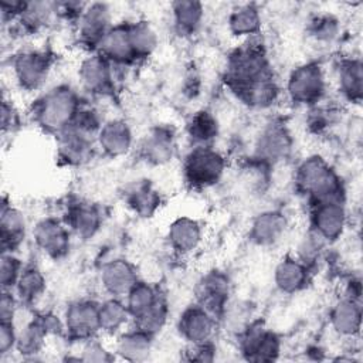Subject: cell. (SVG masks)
I'll list each match as a JSON object with an SVG mask.
<instances>
[{
  "label": "cell",
  "mask_w": 363,
  "mask_h": 363,
  "mask_svg": "<svg viewBox=\"0 0 363 363\" xmlns=\"http://www.w3.org/2000/svg\"><path fill=\"white\" fill-rule=\"evenodd\" d=\"M299 183L319 199L336 194L337 180L329 167L318 157L308 159L299 169Z\"/></svg>",
  "instance_id": "cell-1"
},
{
  "label": "cell",
  "mask_w": 363,
  "mask_h": 363,
  "mask_svg": "<svg viewBox=\"0 0 363 363\" xmlns=\"http://www.w3.org/2000/svg\"><path fill=\"white\" fill-rule=\"evenodd\" d=\"M75 112V98L69 89H55L48 94L41 105V119L51 128L65 126Z\"/></svg>",
  "instance_id": "cell-2"
},
{
  "label": "cell",
  "mask_w": 363,
  "mask_h": 363,
  "mask_svg": "<svg viewBox=\"0 0 363 363\" xmlns=\"http://www.w3.org/2000/svg\"><path fill=\"white\" fill-rule=\"evenodd\" d=\"M323 91V77L316 65H305L295 69L289 79V92L299 102H312Z\"/></svg>",
  "instance_id": "cell-3"
},
{
  "label": "cell",
  "mask_w": 363,
  "mask_h": 363,
  "mask_svg": "<svg viewBox=\"0 0 363 363\" xmlns=\"http://www.w3.org/2000/svg\"><path fill=\"white\" fill-rule=\"evenodd\" d=\"M223 172V159L208 149H197L187 162V173L196 183H213Z\"/></svg>",
  "instance_id": "cell-4"
},
{
  "label": "cell",
  "mask_w": 363,
  "mask_h": 363,
  "mask_svg": "<svg viewBox=\"0 0 363 363\" xmlns=\"http://www.w3.org/2000/svg\"><path fill=\"white\" fill-rule=\"evenodd\" d=\"M102 281L105 288L115 295L129 292L135 284L136 277L132 267L125 261H113L104 268Z\"/></svg>",
  "instance_id": "cell-5"
},
{
  "label": "cell",
  "mask_w": 363,
  "mask_h": 363,
  "mask_svg": "<svg viewBox=\"0 0 363 363\" xmlns=\"http://www.w3.org/2000/svg\"><path fill=\"white\" fill-rule=\"evenodd\" d=\"M67 326L77 335H88L99 325V309L89 302H78L67 311Z\"/></svg>",
  "instance_id": "cell-6"
},
{
  "label": "cell",
  "mask_w": 363,
  "mask_h": 363,
  "mask_svg": "<svg viewBox=\"0 0 363 363\" xmlns=\"http://www.w3.org/2000/svg\"><path fill=\"white\" fill-rule=\"evenodd\" d=\"M315 225L323 238H335L342 233L345 225V211L337 203H323L315 216Z\"/></svg>",
  "instance_id": "cell-7"
},
{
  "label": "cell",
  "mask_w": 363,
  "mask_h": 363,
  "mask_svg": "<svg viewBox=\"0 0 363 363\" xmlns=\"http://www.w3.org/2000/svg\"><path fill=\"white\" fill-rule=\"evenodd\" d=\"M213 329V322L210 316L199 308H193L184 312L180 320V330L183 335L194 342V343H204Z\"/></svg>",
  "instance_id": "cell-8"
},
{
  "label": "cell",
  "mask_w": 363,
  "mask_h": 363,
  "mask_svg": "<svg viewBox=\"0 0 363 363\" xmlns=\"http://www.w3.org/2000/svg\"><path fill=\"white\" fill-rule=\"evenodd\" d=\"M35 240L44 251L52 255L62 254L68 245L67 231L54 220H45L37 225Z\"/></svg>",
  "instance_id": "cell-9"
},
{
  "label": "cell",
  "mask_w": 363,
  "mask_h": 363,
  "mask_svg": "<svg viewBox=\"0 0 363 363\" xmlns=\"http://www.w3.org/2000/svg\"><path fill=\"white\" fill-rule=\"evenodd\" d=\"M16 71L21 84L33 88L44 79L47 72V61L43 54L28 52L17 60Z\"/></svg>",
  "instance_id": "cell-10"
},
{
  "label": "cell",
  "mask_w": 363,
  "mask_h": 363,
  "mask_svg": "<svg viewBox=\"0 0 363 363\" xmlns=\"http://www.w3.org/2000/svg\"><path fill=\"white\" fill-rule=\"evenodd\" d=\"M99 140L106 152L119 155L128 150L130 145V132L126 123L121 121H112L101 129Z\"/></svg>",
  "instance_id": "cell-11"
},
{
  "label": "cell",
  "mask_w": 363,
  "mask_h": 363,
  "mask_svg": "<svg viewBox=\"0 0 363 363\" xmlns=\"http://www.w3.org/2000/svg\"><path fill=\"white\" fill-rule=\"evenodd\" d=\"M81 34L89 40L95 41L104 38L105 28L108 24V10L104 4H94L91 6L82 17L81 21Z\"/></svg>",
  "instance_id": "cell-12"
},
{
  "label": "cell",
  "mask_w": 363,
  "mask_h": 363,
  "mask_svg": "<svg viewBox=\"0 0 363 363\" xmlns=\"http://www.w3.org/2000/svg\"><path fill=\"white\" fill-rule=\"evenodd\" d=\"M285 220L282 214L278 213H264L261 214L252 225V237L259 244L274 242L282 233Z\"/></svg>",
  "instance_id": "cell-13"
},
{
  "label": "cell",
  "mask_w": 363,
  "mask_h": 363,
  "mask_svg": "<svg viewBox=\"0 0 363 363\" xmlns=\"http://www.w3.org/2000/svg\"><path fill=\"white\" fill-rule=\"evenodd\" d=\"M170 240L177 250L190 251L200 240V228L196 221L180 218L170 227Z\"/></svg>",
  "instance_id": "cell-14"
},
{
  "label": "cell",
  "mask_w": 363,
  "mask_h": 363,
  "mask_svg": "<svg viewBox=\"0 0 363 363\" xmlns=\"http://www.w3.org/2000/svg\"><path fill=\"white\" fill-rule=\"evenodd\" d=\"M102 47L108 55L116 60L129 58L133 52L129 30L118 27L106 33L102 38Z\"/></svg>",
  "instance_id": "cell-15"
},
{
  "label": "cell",
  "mask_w": 363,
  "mask_h": 363,
  "mask_svg": "<svg viewBox=\"0 0 363 363\" xmlns=\"http://www.w3.org/2000/svg\"><path fill=\"white\" fill-rule=\"evenodd\" d=\"M275 278L282 291L292 292L302 286L305 281V268L294 259H285L278 265Z\"/></svg>",
  "instance_id": "cell-16"
},
{
  "label": "cell",
  "mask_w": 363,
  "mask_h": 363,
  "mask_svg": "<svg viewBox=\"0 0 363 363\" xmlns=\"http://www.w3.org/2000/svg\"><path fill=\"white\" fill-rule=\"evenodd\" d=\"M332 320L339 332L350 335L359 329L360 309L353 301H343L335 308Z\"/></svg>",
  "instance_id": "cell-17"
},
{
  "label": "cell",
  "mask_w": 363,
  "mask_h": 363,
  "mask_svg": "<svg viewBox=\"0 0 363 363\" xmlns=\"http://www.w3.org/2000/svg\"><path fill=\"white\" fill-rule=\"evenodd\" d=\"M82 81L89 89H104L109 84V69L99 57H92L82 65Z\"/></svg>",
  "instance_id": "cell-18"
},
{
  "label": "cell",
  "mask_w": 363,
  "mask_h": 363,
  "mask_svg": "<svg viewBox=\"0 0 363 363\" xmlns=\"http://www.w3.org/2000/svg\"><path fill=\"white\" fill-rule=\"evenodd\" d=\"M288 149H289V142L282 129H278V128L269 129L261 138L259 150L268 159L284 156Z\"/></svg>",
  "instance_id": "cell-19"
},
{
  "label": "cell",
  "mask_w": 363,
  "mask_h": 363,
  "mask_svg": "<svg viewBox=\"0 0 363 363\" xmlns=\"http://www.w3.org/2000/svg\"><path fill=\"white\" fill-rule=\"evenodd\" d=\"M231 30L235 34H251L259 27L258 11L252 6H244L235 10L230 18Z\"/></svg>",
  "instance_id": "cell-20"
},
{
  "label": "cell",
  "mask_w": 363,
  "mask_h": 363,
  "mask_svg": "<svg viewBox=\"0 0 363 363\" xmlns=\"http://www.w3.org/2000/svg\"><path fill=\"white\" fill-rule=\"evenodd\" d=\"M118 350L126 359H142L149 350V339L145 333H130L121 339Z\"/></svg>",
  "instance_id": "cell-21"
},
{
  "label": "cell",
  "mask_w": 363,
  "mask_h": 363,
  "mask_svg": "<svg viewBox=\"0 0 363 363\" xmlns=\"http://www.w3.org/2000/svg\"><path fill=\"white\" fill-rule=\"evenodd\" d=\"M176 23L183 30H193L201 18V6L196 1H179L173 4Z\"/></svg>",
  "instance_id": "cell-22"
},
{
  "label": "cell",
  "mask_w": 363,
  "mask_h": 363,
  "mask_svg": "<svg viewBox=\"0 0 363 363\" xmlns=\"http://www.w3.org/2000/svg\"><path fill=\"white\" fill-rule=\"evenodd\" d=\"M156 301L157 299L153 289L145 284H135V286L129 291V309L136 316L147 311Z\"/></svg>",
  "instance_id": "cell-23"
},
{
  "label": "cell",
  "mask_w": 363,
  "mask_h": 363,
  "mask_svg": "<svg viewBox=\"0 0 363 363\" xmlns=\"http://www.w3.org/2000/svg\"><path fill=\"white\" fill-rule=\"evenodd\" d=\"M126 320V309L116 301H108L99 308V325L105 329H116Z\"/></svg>",
  "instance_id": "cell-24"
},
{
  "label": "cell",
  "mask_w": 363,
  "mask_h": 363,
  "mask_svg": "<svg viewBox=\"0 0 363 363\" xmlns=\"http://www.w3.org/2000/svg\"><path fill=\"white\" fill-rule=\"evenodd\" d=\"M146 155L159 163L167 160L172 156V139L164 133H155L146 140Z\"/></svg>",
  "instance_id": "cell-25"
},
{
  "label": "cell",
  "mask_w": 363,
  "mask_h": 363,
  "mask_svg": "<svg viewBox=\"0 0 363 363\" xmlns=\"http://www.w3.org/2000/svg\"><path fill=\"white\" fill-rule=\"evenodd\" d=\"M129 34L133 52L146 54L155 47L156 37L147 24L140 23L138 26H133V28L129 30Z\"/></svg>",
  "instance_id": "cell-26"
},
{
  "label": "cell",
  "mask_w": 363,
  "mask_h": 363,
  "mask_svg": "<svg viewBox=\"0 0 363 363\" xmlns=\"http://www.w3.org/2000/svg\"><path fill=\"white\" fill-rule=\"evenodd\" d=\"M340 84L345 92L350 95H360L362 89V68L359 62H347L340 69Z\"/></svg>",
  "instance_id": "cell-27"
},
{
  "label": "cell",
  "mask_w": 363,
  "mask_h": 363,
  "mask_svg": "<svg viewBox=\"0 0 363 363\" xmlns=\"http://www.w3.org/2000/svg\"><path fill=\"white\" fill-rule=\"evenodd\" d=\"M190 133H191V138H194L196 140H200V142L208 140L214 138V135L217 133V123L210 113L200 112L194 116L190 125Z\"/></svg>",
  "instance_id": "cell-28"
},
{
  "label": "cell",
  "mask_w": 363,
  "mask_h": 363,
  "mask_svg": "<svg viewBox=\"0 0 363 363\" xmlns=\"http://www.w3.org/2000/svg\"><path fill=\"white\" fill-rule=\"evenodd\" d=\"M140 328L145 333L147 332H155L162 328L166 319V309L164 306L156 301L147 311H145L142 315L138 316Z\"/></svg>",
  "instance_id": "cell-29"
},
{
  "label": "cell",
  "mask_w": 363,
  "mask_h": 363,
  "mask_svg": "<svg viewBox=\"0 0 363 363\" xmlns=\"http://www.w3.org/2000/svg\"><path fill=\"white\" fill-rule=\"evenodd\" d=\"M72 225L81 234H92L98 225V214L88 207H78L72 213Z\"/></svg>",
  "instance_id": "cell-30"
},
{
  "label": "cell",
  "mask_w": 363,
  "mask_h": 363,
  "mask_svg": "<svg viewBox=\"0 0 363 363\" xmlns=\"http://www.w3.org/2000/svg\"><path fill=\"white\" fill-rule=\"evenodd\" d=\"M24 228V221L21 216L16 210H3L1 216V233H3V241L6 242L9 238L14 240L20 237L21 231Z\"/></svg>",
  "instance_id": "cell-31"
},
{
  "label": "cell",
  "mask_w": 363,
  "mask_h": 363,
  "mask_svg": "<svg viewBox=\"0 0 363 363\" xmlns=\"http://www.w3.org/2000/svg\"><path fill=\"white\" fill-rule=\"evenodd\" d=\"M43 277L35 269H28L24 274H21L18 279V292L23 298L30 299L35 296L43 289Z\"/></svg>",
  "instance_id": "cell-32"
},
{
  "label": "cell",
  "mask_w": 363,
  "mask_h": 363,
  "mask_svg": "<svg viewBox=\"0 0 363 363\" xmlns=\"http://www.w3.org/2000/svg\"><path fill=\"white\" fill-rule=\"evenodd\" d=\"M44 333H47L44 330V328L41 326V323L38 325H28L24 332H21L20 337H18V347L20 350L26 352V353H31L34 350L38 349V346L41 345V340H43V336Z\"/></svg>",
  "instance_id": "cell-33"
},
{
  "label": "cell",
  "mask_w": 363,
  "mask_h": 363,
  "mask_svg": "<svg viewBox=\"0 0 363 363\" xmlns=\"http://www.w3.org/2000/svg\"><path fill=\"white\" fill-rule=\"evenodd\" d=\"M18 275V261L11 255H3L1 258V284L4 286L13 285Z\"/></svg>",
  "instance_id": "cell-34"
},
{
  "label": "cell",
  "mask_w": 363,
  "mask_h": 363,
  "mask_svg": "<svg viewBox=\"0 0 363 363\" xmlns=\"http://www.w3.org/2000/svg\"><path fill=\"white\" fill-rule=\"evenodd\" d=\"M313 34L319 40H330V38H333L335 34H336V21L329 18V17L318 20V23L313 27Z\"/></svg>",
  "instance_id": "cell-35"
},
{
  "label": "cell",
  "mask_w": 363,
  "mask_h": 363,
  "mask_svg": "<svg viewBox=\"0 0 363 363\" xmlns=\"http://www.w3.org/2000/svg\"><path fill=\"white\" fill-rule=\"evenodd\" d=\"M14 330L11 322H1V332H0V350L6 353L14 343Z\"/></svg>",
  "instance_id": "cell-36"
},
{
  "label": "cell",
  "mask_w": 363,
  "mask_h": 363,
  "mask_svg": "<svg viewBox=\"0 0 363 363\" xmlns=\"http://www.w3.org/2000/svg\"><path fill=\"white\" fill-rule=\"evenodd\" d=\"M14 315V301L9 294H3L1 298V320L11 322Z\"/></svg>",
  "instance_id": "cell-37"
},
{
  "label": "cell",
  "mask_w": 363,
  "mask_h": 363,
  "mask_svg": "<svg viewBox=\"0 0 363 363\" xmlns=\"http://www.w3.org/2000/svg\"><path fill=\"white\" fill-rule=\"evenodd\" d=\"M84 359L85 360H106L108 356L104 352V349H101L98 345H91L88 349H85Z\"/></svg>",
  "instance_id": "cell-38"
}]
</instances>
